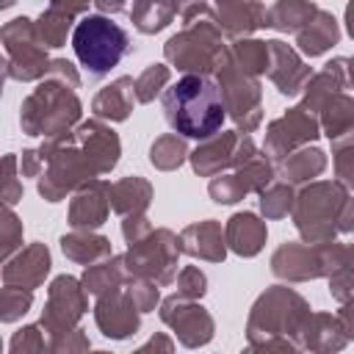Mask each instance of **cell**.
I'll list each match as a JSON object with an SVG mask.
<instances>
[{"label":"cell","mask_w":354,"mask_h":354,"mask_svg":"<svg viewBox=\"0 0 354 354\" xmlns=\"http://www.w3.org/2000/svg\"><path fill=\"white\" fill-rule=\"evenodd\" d=\"M207 194H210V199L216 205H235V202H241L246 196V191H243L241 180L235 177V171H227V174L213 177L207 183Z\"/></svg>","instance_id":"46"},{"label":"cell","mask_w":354,"mask_h":354,"mask_svg":"<svg viewBox=\"0 0 354 354\" xmlns=\"http://www.w3.org/2000/svg\"><path fill=\"white\" fill-rule=\"evenodd\" d=\"M180 249L183 254L205 263H224L227 257V238L218 218H202L180 230Z\"/></svg>","instance_id":"23"},{"label":"cell","mask_w":354,"mask_h":354,"mask_svg":"<svg viewBox=\"0 0 354 354\" xmlns=\"http://www.w3.org/2000/svg\"><path fill=\"white\" fill-rule=\"evenodd\" d=\"M160 105L171 133L183 138H213L216 133H221V124L227 119L224 97L213 77L183 75L163 91Z\"/></svg>","instance_id":"1"},{"label":"cell","mask_w":354,"mask_h":354,"mask_svg":"<svg viewBox=\"0 0 354 354\" xmlns=\"http://www.w3.org/2000/svg\"><path fill=\"white\" fill-rule=\"evenodd\" d=\"M91 313H94L97 329L108 340H127L141 329V310L136 307V301L130 299L124 285L119 290H111V293L100 296L94 301Z\"/></svg>","instance_id":"16"},{"label":"cell","mask_w":354,"mask_h":354,"mask_svg":"<svg viewBox=\"0 0 354 354\" xmlns=\"http://www.w3.org/2000/svg\"><path fill=\"white\" fill-rule=\"evenodd\" d=\"M130 279L127 274V266H124V254H113L97 266H88L83 274H80V282L86 288L88 296H105L111 290H119L124 282Z\"/></svg>","instance_id":"32"},{"label":"cell","mask_w":354,"mask_h":354,"mask_svg":"<svg viewBox=\"0 0 354 354\" xmlns=\"http://www.w3.org/2000/svg\"><path fill=\"white\" fill-rule=\"evenodd\" d=\"M315 14H318L315 3H307V0H279V3L268 6L266 28H271L277 33H293L296 36Z\"/></svg>","instance_id":"34"},{"label":"cell","mask_w":354,"mask_h":354,"mask_svg":"<svg viewBox=\"0 0 354 354\" xmlns=\"http://www.w3.org/2000/svg\"><path fill=\"white\" fill-rule=\"evenodd\" d=\"M268 47H271L268 80L274 83V88L282 97H301V91L307 88V83L315 75L313 66H307L301 53L282 39H268Z\"/></svg>","instance_id":"18"},{"label":"cell","mask_w":354,"mask_h":354,"mask_svg":"<svg viewBox=\"0 0 354 354\" xmlns=\"http://www.w3.org/2000/svg\"><path fill=\"white\" fill-rule=\"evenodd\" d=\"M340 232L343 235H354V196L346 205V213H343V221H340Z\"/></svg>","instance_id":"57"},{"label":"cell","mask_w":354,"mask_h":354,"mask_svg":"<svg viewBox=\"0 0 354 354\" xmlns=\"http://www.w3.org/2000/svg\"><path fill=\"white\" fill-rule=\"evenodd\" d=\"M332 166H335V180L348 191H354V127L332 141Z\"/></svg>","instance_id":"41"},{"label":"cell","mask_w":354,"mask_h":354,"mask_svg":"<svg viewBox=\"0 0 354 354\" xmlns=\"http://www.w3.org/2000/svg\"><path fill=\"white\" fill-rule=\"evenodd\" d=\"M152 230H155V227H152L149 216H127V218H122V238H124L127 246L144 241Z\"/></svg>","instance_id":"52"},{"label":"cell","mask_w":354,"mask_h":354,"mask_svg":"<svg viewBox=\"0 0 354 354\" xmlns=\"http://www.w3.org/2000/svg\"><path fill=\"white\" fill-rule=\"evenodd\" d=\"M235 177L241 180V185H243L246 194H257V196H260L271 183H277V166H274V160L260 149L257 158H252L246 166L235 169Z\"/></svg>","instance_id":"40"},{"label":"cell","mask_w":354,"mask_h":354,"mask_svg":"<svg viewBox=\"0 0 354 354\" xmlns=\"http://www.w3.org/2000/svg\"><path fill=\"white\" fill-rule=\"evenodd\" d=\"M88 3H64V0H53L39 17H36V30L44 41L47 50H58L66 44V36L75 33V25L80 22L77 17H86Z\"/></svg>","instance_id":"24"},{"label":"cell","mask_w":354,"mask_h":354,"mask_svg":"<svg viewBox=\"0 0 354 354\" xmlns=\"http://www.w3.org/2000/svg\"><path fill=\"white\" fill-rule=\"evenodd\" d=\"M340 41V22L335 19L332 11L318 8V14L296 33V50L307 58H318L329 53Z\"/></svg>","instance_id":"29"},{"label":"cell","mask_w":354,"mask_h":354,"mask_svg":"<svg viewBox=\"0 0 354 354\" xmlns=\"http://www.w3.org/2000/svg\"><path fill=\"white\" fill-rule=\"evenodd\" d=\"M171 80V66L169 64H147L144 72L136 77V100L138 102H152L158 94L169 88Z\"/></svg>","instance_id":"43"},{"label":"cell","mask_w":354,"mask_h":354,"mask_svg":"<svg viewBox=\"0 0 354 354\" xmlns=\"http://www.w3.org/2000/svg\"><path fill=\"white\" fill-rule=\"evenodd\" d=\"M50 343H53V354H91L88 335L80 326L61 335V337H50Z\"/></svg>","instance_id":"50"},{"label":"cell","mask_w":354,"mask_h":354,"mask_svg":"<svg viewBox=\"0 0 354 354\" xmlns=\"http://www.w3.org/2000/svg\"><path fill=\"white\" fill-rule=\"evenodd\" d=\"M8 354H53L50 335L41 329V324H25L11 335Z\"/></svg>","instance_id":"42"},{"label":"cell","mask_w":354,"mask_h":354,"mask_svg":"<svg viewBox=\"0 0 354 354\" xmlns=\"http://www.w3.org/2000/svg\"><path fill=\"white\" fill-rule=\"evenodd\" d=\"M326 163L329 160L321 147H315V144L301 147L277 163V177H282V183H290V185H310V183H315V177L324 174Z\"/></svg>","instance_id":"31"},{"label":"cell","mask_w":354,"mask_h":354,"mask_svg":"<svg viewBox=\"0 0 354 354\" xmlns=\"http://www.w3.org/2000/svg\"><path fill=\"white\" fill-rule=\"evenodd\" d=\"M326 282H329V296L335 301L343 304L354 296V243H340L337 263L326 277Z\"/></svg>","instance_id":"38"},{"label":"cell","mask_w":354,"mask_h":354,"mask_svg":"<svg viewBox=\"0 0 354 354\" xmlns=\"http://www.w3.org/2000/svg\"><path fill=\"white\" fill-rule=\"evenodd\" d=\"M257 205H260L263 218H268V221L288 218V216L293 213V205H296V188H293L290 183L277 180V183H271V185L260 194Z\"/></svg>","instance_id":"39"},{"label":"cell","mask_w":354,"mask_h":354,"mask_svg":"<svg viewBox=\"0 0 354 354\" xmlns=\"http://www.w3.org/2000/svg\"><path fill=\"white\" fill-rule=\"evenodd\" d=\"M230 44L224 41V33L213 22V14L196 22L183 25L177 33H171L163 44V58L169 66H174L183 75H199L213 77L221 61L227 58Z\"/></svg>","instance_id":"5"},{"label":"cell","mask_w":354,"mask_h":354,"mask_svg":"<svg viewBox=\"0 0 354 354\" xmlns=\"http://www.w3.org/2000/svg\"><path fill=\"white\" fill-rule=\"evenodd\" d=\"M343 88H348V69H346V58L337 55V58H329L324 64L321 72L313 75V80L307 83V88L301 91V108L310 111V113H321V108L335 97V94H343Z\"/></svg>","instance_id":"26"},{"label":"cell","mask_w":354,"mask_h":354,"mask_svg":"<svg viewBox=\"0 0 354 354\" xmlns=\"http://www.w3.org/2000/svg\"><path fill=\"white\" fill-rule=\"evenodd\" d=\"M91 354H113V351H105V348H100V351H91Z\"/></svg>","instance_id":"61"},{"label":"cell","mask_w":354,"mask_h":354,"mask_svg":"<svg viewBox=\"0 0 354 354\" xmlns=\"http://www.w3.org/2000/svg\"><path fill=\"white\" fill-rule=\"evenodd\" d=\"M158 318L171 329L183 348H202L216 337V321L202 301L171 293L160 301Z\"/></svg>","instance_id":"14"},{"label":"cell","mask_w":354,"mask_h":354,"mask_svg":"<svg viewBox=\"0 0 354 354\" xmlns=\"http://www.w3.org/2000/svg\"><path fill=\"white\" fill-rule=\"evenodd\" d=\"M296 343L307 354H340L348 346V335L337 315L315 310L304 318V324L296 335Z\"/></svg>","instance_id":"22"},{"label":"cell","mask_w":354,"mask_h":354,"mask_svg":"<svg viewBox=\"0 0 354 354\" xmlns=\"http://www.w3.org/2000/svg\"><path fill=\"white\" fill-rule=\"evenodd\" d=\"M0 44H3V77L19 80V83H39L47 77L53 58L47 55V47L36 30V19L30 17H14L0 28Z\"/></svg>","instance_id":"8"},{"label":"cell","mask_w":354,"mask_h":354,"mask_svg":"<svg viewBox=\"0 0 354 354\" xmlns=\"http://www.w3.org/2000/svg\"><path fill=\"white\" fill-rule=\"evenodd\" d=\"M39 155L44 160V174L36 180V191L44 202H61L69 194H75L77 188H83L91 180H100L91 169V163L86 160L75 130L44 138L39 147Z\"/></svg>","instance_id":"4"},{"label":"cell","mask_w":354,"mask_h":354,"mask_svg":"<svg viewBox=\"0 0 354 354\" xmlns=\"http://www.w3.org/2000/svg\"><path fill=\"white\" fill-rule=\"evenodd\" d=\"M58 246L64 252L66 260L77 263V266H97L108 257H113V246H111V238L100 235V232H83V230H72V232H64L58 238Z\"/></svg>","instance_id":"30"},{"label":"cell","mask_w":354,"mask_h":354,"mask_svg":"<svg viewBox=\"0 0 354 354\" xmlns=\"http://www.w3.org/2000/svg\"><path fill=\"white\" fill-rule=\"evenodd\" d=\"M0 301H3L0 321H3V324H14V321H19V318L33 307V290L3 285V290H0Z\"/></svg>","instance_id":"45"},{"label":"cell","mask_w":354,"mask_h":354,"mask_svg":"<svg viewBox=\"0 0 354 354\" xmlns=\"http://www.w3.org/2000/svg\"><path fill=\"white\" fill-rule=\"evenodd\" d=\"M124 290L130 293V299L136 301V307L141 310V315L144 313H155L158 307H160V288L155 285V282H149V279H138V277H130L127 282H124Z\"/></svg>","instance_id":"47"},{"label":"cell","mask_w":354,"mask_h":354,"mask_svg":"<svg viewBox=\"0 0 354 354\" xmlns=\"http://www.w3.org/2000/svg\"><path fill=\"white\" fill-rule=\"evenodd\" d=\"M83 102L77 88L66 86L64 80L44 77L19 105V127L30 138H53L61 133L75 130L83 119Z\"/></svg>","instance_id":"2"},{"label":"cell","mask_w":354,"mask_h":354,"mask_svg":"<svg viewBox=\"0 0 354 354\" xmlns=\"http://www.w3.org/2000/svg\"><path fill=\"white\" fill-rule=\"evenodd\" d=\"M53 268V254L47 249V243L33 241L28 246H22L11 260L3 263V285L8 288H25V290H36L44 285L47 274Z\"/></svg>","instance_id":"20"},{"label":"cell","mask_w":354,"mask_h":354,"mask_svg":"<svg viewBox=\"0 0 354 354\" xmlns=\"http://www.w3.org/2000/svg\"><path fill=\"white\" fill-rule=\"evenodd\" d=\"M343 22H346V33L354 39V0L346 6V11H343Z\"/></svg>","instance_id":"59"},{"label":"cell","mask_w":354,"mask_h":354,"mask_svg":"<svg viewBox=\"0 0 354 354\" xmlns=\"http://www.w3.org/2000/svg\"><path fill=\"white\" fill-rule=\"evenodd\" d=\"M3 205L6 207H14L19 199H22V194H25V188H22V171H19V155L17 152H8L6 158H3Z\"/></svg>","instance_id":"48"},{"label":"cell","mask_w":354,"mask_h":354,"mask_svg":"<svg viewBox=\"0 0 354 354\" xmlns=\"http://www.w3.org/2000/svg\"><path fill=\"white\" fill-rule=\"evenodd\" d=\"M230 58L249 75L263 77L271 69V47L263 39H238L230 44Z\"/></svg>","instance_id":"37"},{"label":"cell","mask_w":354,"mask_h":354,"mask_svg":"<svg viewBox=\"0 0 354 354\" xmlns=\"http://www.w3.org/2000/svg\"><path fill=\"white\" fill-rule=\"evenodd\" d=\"M224 238L227 249L238 257H257L268 241L266 218H260L252 210H238L224 221Z\"/></svg>","instance_id":"25"},{"label":"cell","mask_w":354,"mask_h":354,"mask_svg":"<svg viewBox=\"0 0 354 354\" xmlns=\"http://www.w3.org/2000/svg\"><path fill=\"white\" fill-rule=\"evenodd\" d=\"M188 158H191L188 138L177 133H163L149 144V163L158 171H177Z\"/></svg>","instance_id":"36"},{"label":"cell","mask_w":354,"mask_h":354,"mask_svg":"<svg viewBox=\"0 0 354 354\" xmlns=\"http://www.w3.org/2000/svg\"><path fill=\"white\" fill-rule=\"evenodd\" d=\"M340 241L332 243H304V241H285L271 254V274L285 285L326 279L337 263Z\"/></svg>","instance_id":"11"},{"label":"cell","mask_w":354,"mask_h":354,"mask_svg":"<svg viewBox=\"0 0 354 354\" xmlns=\"http://www.w3.org/2000/svg\"><path fill=\"white\" fill-rule=\"evenodd\" d=\"M207 293V274L199 266H183L177 274V296L199 301Z\"/></svg>","instance_id":"49"},{"label":"cell","mask_w":354,"mask_h":354,"mask_svg":"<svg viewBox=\"0 0 354 354\" xmlns=\"http://www.w3.org/2000/svg\"><path fill=\"white\" fill-rule=\"evenodd\" d=\"M318 122H321V133L329 138V144L335 138H340L346 130L354 127V97L351 94H335L318 113Z\"/></svg>","instance_id":"35"},{"label":"cell","mask_w":354,"mask_h":354,"mask_svg":"<svg viewBox=\"0 0 354 354\" xmlns=\"http://www.w3.org/2000/svg\"><path fill=\"white\" fill-rule=\"evenodd\" d=\"M19 171L22 177H41L44 174V160L39 155V149H22L19 152Z\"/></svg>","instance_id":"55"},{"label":"cell","mask_w":354,"mask_h":354,"mask_svg":"<svg viewBox=\"0 0 354 354\" xmlns=\"http://www.w3.org/2000/svg\"><path fill=\"white\" fill-rule=\"evenodd\" d=\"M351 191L337 180H315L301 185L290 221L304 243H332L340 235V221Z\"/></svg>","instance_id":"3"},{"label":"cell","mask_w":354,"mask_h":354,"mask_svg":"<svg viewBox=\"0 0 354 354\" xmlns=\"http://www.w3.org/2000/svg\"><path fill=\"white\" fill-rule=\"evenodd\" d=\"M213 80L221 88L224 108H227V116L232 119L235 130L252 136L263 124V86H260V77L243 72L230 58V50H227V58L216 69Z\"/></svg>","instance_id":"9"},{"label":"cell","mask_w":354,"mask_h":354,"mask_svg":"<svg viewBox=\"0 0 354 354\" xmlns=\"http://www.w3.org/2000/svg\"><path fill=\"white\" fill-rule=\"evenodd\" d=\"M180 235L171 232L169 227H155L144 241L127 246L124 252V266L130 277L149 279L158 288H166L177 282V266H180Z\"/></svg>","instance_id":"10"},{"label":"cell","mask_w":354,"mask_h":354,"mask_svg":"<svg viewBox=\"0 0 354 354\" xmlns=\"http://www.w3.org/2000/svg\"><path fill=\"white\" fill-rule=\"evenodd\" d=\"M241 354H307L296 337H268L260 343H249Z\"/></svg>","instance_id":"51"},{"label":"cell","mask_w":354,"mask_h":354,"mask_svg":"<svg viewBox=\"0 0 354 354\" xmlns=\"http://www.w3.org/2000/svg\"><path fill=\"white\" fill-rule=\"evenodd\" d=\"M22 235H25L22 218L14 213V207L3 205V213H0V257H3V263L11 260L22 249Z\"/></svg>","instance_id":"44"},{"label":"cell","mask_w":354,"mask_h":354,"mask_svg":"<svg viewBox=\"0 0 354 354\" xmlns=\"http://www.w3.org/2000/svg\"><path fill=\"white\" fill-rule=\"evenodd\" d=\"M180 8H183L180 3H166V0H138L130 8V22L138 33L155 36L180 17Z\"/></svg>","instance_id":"33"},{"label":"cell","mask_w":354,"mask_h":354,"mask_svg":"<svg viewBox=\"0 0 354 354\" xmlns=\"http://www.w3.org/2000/svg\"><path fill=\"white\" fill-rule=\"evenodd\" d=\"M346 69H348V86L354 88V55L346 58Z\"/></svg>","instance_id":"60"},{"label":"cell","mask_w":354,"mask_h":354,"mask_svg":"<svg viewBox=\"0 0 354 354\" xmlns=\"http://www.w3.org/2000/svg\"><path fill=\"white\" fill-rule=\"evenodd\" d=\"M310 301L288 288L285 282L268 285L252 304L249 318H246V340L260 343L268 337H296L304 318L310 315Z\"/></svg>","instance_id":"7"},{"label":"cell","mask_w":354,"mask_h":354,"mask_svg":"<svg viewBox=\"0 0 354 354\" xmlns=\"http://www.w3.org/2000/svg\"><path fill=\"white\" fill-rule=\"evenodd\" d=\"M88 313V293L80 282V277L58 274L47 285V299L41 310V329L50 337H61L80 326V318Z\"/></svg>","instance_id":"13"},{"label":"cell","mask_w":354,"mask_h":354,"mask_svg":"<svg viewBox=\"0 0 354 354\" xmlns=\"http://www.w3.org/2000/svg\"><path fill=\"white\" fill-rule=\"evenodd\" d=\"M268 6L257 0H221L213 3V22L224 33V39H252L254 30L266 28Z\"/></svg>","instance_id":"21"},{"label":"cell","mask_w":354,"mask_h":354,"mask_svg":"<svg viewBox=\"0 0 354 354\" xmlns=\"http://www.w3.org/2000/svg\"><path fill=\"white\" fill-rule=\"evenodd\" d=\"M152 196H155L152 183L141 174H127V177H119L116 183H111V210L122 218L147 216Z\"/></svg>","instance_id":"28"},{"label":"cell","mask_w":354,"mask_h":354,"mask_svg":"<svg viewBox=\"0 0 354 354\" xmlns=\"http://www.w3.org/2000/svg\"><path fill=\"white\" fill-rule=\"evenodd\" d=\"M72 50L88 77H105L113 66H119L124 55L136 53V44L130 41L127 30L113 22V17H102L94 11L80 17V22L75 25Z\"/></svg>","instance_id":"6"},{"label":"cell","mask_w":354,"mask_h":354,"mask_svg":"<svg viewBox=\"0 0 354 354\" xmlns=\"http://www.w3.org/2000/svg\"><path fill=\"white\" fill-rule=\"evenodd\" d=\"M257 155H260V149H257V144H254L252 136L238 133V130H221L213 138L199 141L191 149L188 163H191L194 174L213 180L218 174H227L230 169L235 171V169L246 166Z\"/></svg>","instance_id":"12"},{"label":"cell","mask_w":354,"mask_h":354,"mask_svg":"<svg viewBox=\"0 0 354 354\" xmlns=\"http://www.w3.org/2000/svg\"><path fill=\"white\" fill-rule=\"evenodd\" d=\"M335 315L340 318V324H343V329H346V335H348V343H351V340H354V296H351L348 301H343Z\"/></svg>","instance_id":"56"},{"label":"cell","mask_w":354,"mask_h":354,"mask_svg":"<svg viewBox=\"0 0 354 354\" xmlns=\"http://www.w3.org/2000/svg\"><path fill=\"white\" fill-rule=\"evenodd\" d=\"M94 8H97V14L108 17V14H119V11H124L127 6H124V3H108V0H97V3H94Z\"/></svg>","instance_id":"58"},{"label":"cell","mask_w":354,"mask_h":354,"mask_svg":"<svg viewBox=\"0 0 354 354\" xmlns=\"http://www.w3.org/2000/svg\"><path fill=\"white\" fill-rule=\"evenodd\" d=\"M50 77H55V80H64L66 86H72V88H80V75H77V66L72 64V61H66V58H53V64H50V72H47Z\"/></svg>","instance_id":"54"},{"label":"cell","mask_w":354,"mask_h":354,"mask_svg":"<svg viewBox=\"0 0 354 354\" xmlns=\"http://www.w3.org/2000/svg\"><path fill=\"white\" fill-rule=\"evenodd\" d=\"M321 136V122L315 113L304 111L301 105L288 108L282 116L271 119L266 124V136H263V152L271 160H282L290 152L301 149V147H313L315 138Z\"/></svg>","instance_id":"15"},{"label":"cell","mask_w":354,"mask_h":354,"mask_svg":"<svg viewBox=\"0 0 354 354\" xmlns=\"http://www.w3.org/2000/svg\"><path fill=\"white\" fill-rule=\"evenodd\" d=\"M130 354H174V337L166 332H155L147 337V343H141Z\"/></svg>","instance_id":"53"},{"label":"cell","mask_w":354,"mask_h":354,"mask_svg":"<svg viewBox=\"0 0 354 354\" xmlns=\"http://www.w3.org/2000/svg\"><path fill=\"white\" fill-rule=\"evenodd\" d=\"M108 216H111V183L108 180H91L69 196L66 224L72 230L97 232L108 221Z\"/></svg>","instance_id":"19"},{"label":"cell","mask_w":354,"mask_h":354,"mask_svg":"<svg viewBox=\"0 0 354 354\" xmlns=\"http://www.w3.org/2000/svg\"><path fill=\"white\" fill-rule=\"evenodd\" d=\"M136 102H138L136 100V77L122 75L94 94L91 113H94V119H102V122H127Z\"/></svg>","instance_id":"27"},{"label":"cell","mask_w":354,"mask_h":354,"mask_svg":"<svg viewBox=\"0 0 354 354\" xmlns=\"http://www.w3.org/2000/svg\"><path fill=\"white\" fill-rule=\"evenodd\" d=\"M75 138H77L86 160L91 163V169L100 180H102V174H111L116 169L119 155H122V141H119V133L108 122L83 119L75 127Z\"/></svg>","instance_id":"17"}]
</instances>
